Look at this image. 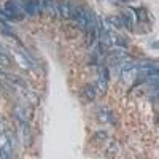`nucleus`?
Masks as SVG:
<instances>
[{
	"label": "nucleus",
	"instance_id": "nucleus-1",
	"mask_svg": "<svg viewBox=\"0 0 159 159\" xmlns=\"http://www.w3.org/2000/svg\"><path fill=\"white\" fill-rule=\"evenodd\" d=\"M72 18L80 24V27H81V29H84L92 37H96V32H97V19H96L94 13H92L91 10H88L84 7L73 5Z\"/></svg>",
	"mask_w": 159,
	"mask_h": 159
},
{
	"label": "nucleus",
	"instance_id": "nucleus-2",
	"mask_svg": "<svg viewBox=\"0 0 159 159\" xmlns=\"http://www.w3.org/2000/svg\"><path fill=\"white\" fill-rule=\"evenodd\" d=\"M2 15L7 18V19H22L25 13L22 11V8L19 7L18 0H8V2L3 3V8H2Z\"/></svg>",
	"mask_w": 159,
	"mask_h": 159
},
{
	"label": "nucleus",
	"instance_id": "nucleus-3",
	"mask_svg": "<svg viewBox=\"0 0 159 159\" xmlns=\"http://www.w3.org/2000/svg\"><path fill=\"white\" fill-rule=\"evenodd\" d=\"M15 145H16V139L11 132L0 134V150H2L8 157H11V153L15 150Z\"/></svg>",
	"mask_w": 159,
	"mask_h": 159
},
{
	"label": "nucleus",
	"instance_id": "nucleus-4",
	"mask_svg": "<svg viewBox=\"0 0 159 159\" xmlns=\"http://www.w3.org/2000/svg\"><path fill=\"white\" fill-rule=\"evenodd\" d=\"M18 3L22 8V11L29 16H35L37 13H40V10L43 8L40 0H18Z\"/></svg>",
	"mask_w": 159,
	"mask_h": 159
},
{
	"label": "nucleus",
	"instance_id": "nucleus-5",
	"mask_svg": "<svg viewBox=\"0 0 159 159\" xmlns=\"http://www.w3.org/2000/svg\"><path fill=\"white\" fill-rule=\"evenodd\" d=\"M72 10L73 5L70 3V0H59V13L62 18H72Z\"/></svg>",
	"mask_w": 159,
	"mask_h": 159
},
{
	"label": "nucleus",
	"instance_id": "nucleus-6",
	"mask_svg": "<svg viewBox=\"0 0 159 159\" xmlns=\"http://www.w3.org/2000/svg\"><path fill=\"white\" fill-rule=\"evenodd\" d=\"M42 7L51 15H59V0H43Z\"/></svg>",
	"mask_w": 159,
	"mask_h": 159
},
{
	"label": "nucleus",
	"instance_id": "nucleus-7",
	"mask_svg": "<svg viewBox=\"0 0 159 159\" xmlns=\"http://www.w3.org/2000/svg\"><path fill=\"white\" fill-rule=\"evenodd\" d=\"M21 130H22V139H24V145L27 147V145L32 143V135H30V129L27 126V121L21 123Z\"/></svg>",
	"mask_w": 159,
	"mask_h": 159
},
{
	"label": "nucleus",
	"instance_id": "nucleus-8",
	"mask_svg": "<svg viewBox=\"0 0 159 159\" xmlns=\"http://www.w3.org/2000/svg\"><path fill=\"white\" fill-rule=\"evenodd\" d=\"M83 96H84V99L86 100H94L96 99V88L92 86V84H88V86H84V89H83Z\"/></svg>",
	"mask_w": 159,
	"mask_h": 159
},
{
	"label": "nucleus",
	"instance_id": "nucleus-9",
	"mask_svg": "<svg viewBox=\"0 0 159 159\" xmlns=\"http://www.w3.org/2000/svg\"><path fill=\"white\" fill-rule=\"evenodd\" d=\"M13 56L18 59V62H19V65H21L22 69H30L32 67V65L29 64V59L27 57H22V54H21L19 51H13Z\"/></svg>",
	"mask_w": 159,
	"mask_h": 159
},
{
	"label": "nucleus",
	"instance_id": "nucleus-10",
	"mask_svg": "<svg viewBox=\"0 0 159 159\" xmlns=\"http://www.w3.org/2000/svg\"><path fill=\"white\" fill-rule=\"evenodd\" d=\"M121 18H123V22H124V25H127V27H130V25H134V15H132V11H129V10H124Z\"/></svg>",
	"mask_w": 159,
	"mask_h": 159
},
{
	"label": "nucleus",
	"instance_id": "nucleus-11",
	"mask_svg": "<svg viewBox=\"0 0 159 159\" xmlns=\"http://www.w3.org/2000/svg\"><path fill=\"white\" fill-rule=\"evenodd\" d=\"M107 22L111 24L113 27H116V29H119V27H123V25H124L121 16H108V18H107Z\"/></svg>",
	"mask_w": 159,
	"mask_h": 159
},
{
	"label": "nucleus",
	"instance_id": "nucleus-12",
	"mask_svg": "<svg viewBox=\"0 0 159 159\" xmlns=\"http://www.w3.org/2000/svg\"><path fill=\"white\" fill-rule=\"evenodd\" d=\"M10 64H11V61L8 57V52L3 49V46H0V65H2V67H7V65H10Z\"/></svg>",
	"mask_w": 159,
	"mask_h": 159
},
{
	"label": "nucleus",
	"instance_id": "nucleus-13",
	"mask_svg": "<svg viewBox=\"0 0 159 159\" xmlns=\"http://www.w3.org/2000/svg\"><path fill=\"white\" fill-rule=\"evenodd\" d=\"M22 92H24L25 99H27L32 105H35V107H37V105H38V96H35L34 92H30V91H25V88L22 89Z\"/></svg>",
	"mask_w": 159,
	"mask_h": 159
},
{
	"label": "nucleus",
	"instance_id": "nucleus-14",
	"mask_svg": "<svg viewBox=\"0 0 159 159\" xmlns=\"http://www.w3.org/2000/svg\"><path fill=\"white\" fill-rule=\"evenodd\" d=\"M108 119H110L108 110H100V111H99V121H100V123H107Z\"/></svg>",
	"mask_w": 159,
	"mask_h": 159
},
{
	"label": "nucleus",
	"instance_id": "nucleus-15",
	"mask_svg": "<svg viewBox=\"0 0 159 159\" xmlns=\"http://www.w3.org/2000/svg\"><path fill=\"white\" fill-rule=\"evenodd\" d=\"M97 88H99L100 92H105V91H107V80H103V78L99 76V80H97Z\"/></svg>",
	"mask_w": 159,
	"mask_h": 159
},
{
	"label": "nucleus",
	"instance_id": "nucleus-16",
	"mask_svg": "<svg viewBox=\"0 0 159 159\" xmlns=\"http://www.w3.org/2000/svg\"><path fill=\"white\" fill-rule=\"evenodd\" d=\"M99 75H100V78H103V80H107V81H108V70L107 69L100 67L99 69Z\"/></svg>",
	"mask_w": 159,
	"mask_h": 159
},
{
	"label": "nucleus",
	"instance_id": "nucleus-17",
	"mask_svg": "<svg viewBox=\"0 0 159 159\" xmlns=\"http://www.w3.org/2000/svg\"><path fill=\"white\" fill-rule=\"evenodd\" d=\"M96 137L97 139H107V132H97Z\"/></svg>",
	"mask_w": 159,
	"mask_h": 159
},
{
	"label": "nucleus",
	"instance_id": "nucleus-18",
	"mask_svg": "<svg viewBox=\"0 0 159 159\" xmlns=\"http://www.w3.org/2000/svg\"><path fill=\"white\" fill-rule=\"evenodd\" d=\"M0 157H8V156H7V154L2 151V150H0Z\"/></svg>",
	"mask_w": 159,
	"mask_h": 159
}]
</instances>
